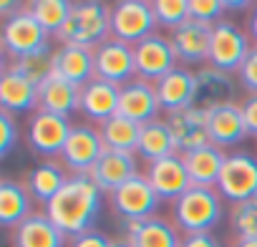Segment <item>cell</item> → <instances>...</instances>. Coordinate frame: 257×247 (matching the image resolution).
Listing matches in <instances>:
<instances>
[{
  "instance_id": "29",
  "label": "cell",
  "mask_w": 257,
  "mask_h": 247,
  "mask_svg": "<svg viewBox=\"0 0 257 247\" xmlns=\"http://www.w3.org/2000/svg\"><path fill=\"white\" fill-rule=\"evenodd\" d=\"M31 214H33V197L28 194L26 184H18L13 179L0 182V224L16 229Z\"/></svg>"
},
{
  "instance_id": "30",
  "label": "cell",
  "mask_w": 257,
  "mask_h": 247,
  "mask_svg": "<svg viewBox=\"0 0 257 247\" xmlns=\"http://www.w3.org/2000/svg\"><path fill=\"white\" fill-rule=\"evenodd\" d=\"M174 154H179V152H177V144H174V137L167 127V121L157 118V121L144 124L142 134H139L137 157H142L147 164H152V162H159V159H167Z\"/></svg>"
},
{
  "instance_id": "9",
  "label": "cell",
  "mask_w": 257,
  "mask_h": 247,
  "mask_svg": "<svg viewBox=\"0 0 257 247\" xmlns=\"http://www.w3.org/2000/svg\"><path fill=\"white\" fill-rule=\"evenodd\" d=\"M108 202H111V209L113 214L126 222V219H149V217H157L159 212V194L152 189L147 174H137L134 179H128L126 184H121L116 192L108 194Z\"/></svg>"
},
{
  "instance_id": "39",
  "label": "cell",
  "mask_w": 257,
  "mask_h": 247,
  "mask_svg": "<svg viewBox=\"0 0 257 247\" xmlns=\"http://www.w3.org/2000/svg\"><path fill=\"white\" fill-rule=\"evenodd\" d=\"M68 247H113V239L91 229L86 234H78V237H71L68 239Z\"/></svg>"
},
{
  "instance_id": "18",
  "label": "cell",
  "mask_w": 257,
  "mask_h": 247,
  "mask_svg": "<svg viewBox=\"0 0 257 247\" xmlns=\"http://www.w3.org/2000/svg\"><path fill=\"white\" fill-rule=\"evenodd\" d=\"M164 121H167V127L174 137V144H177L179 154H187V152H194V149L209 144L207 111H202L197 106H189V108L167 113Z\"/></svg>"
},
{
  "instance_id": "25",
  "label": "cell",
  "mask_w": 257,
  "mask_h": 247,
  "mask_svg": "<svg viewBox=\"0 0 257 247\" xmlns=\"http://www.w3.org/2000/svg\"><path fill=\"white\" fill-rule=\"evenodd\" d=\"M11 244L13 247H68V237L48 219L46 212H33L13 229Z\"/></svg>"
},
{
  "instance_id": "7",
  "label": "cell",
  "mask_w": 257,
  "mask_h": 247,
  "mask_svg": "<svg viewBox=\"0 0 257 247\" xmlns=\"http://www.w3.org/2000/svg\"><path fill=\"white\" fill-rule=\"evenodd\" d=\"M252 51V38L247 31H242L234 21L224 18L222 23H217L212 28V46H209V66L227 71V73H237L244 63V58Z\"/></svg>"
},
{
  "instance_id": "4",
  "label": "cell",
  "mask_w": 257,
  "mask_h": 247,
  "mask_svg": "<svg viewBox=\"0 0 257 247\" xmlns=\"http://www.w3.org/2000/svg\"><path fill=\"white\" fill-rule=\"evenodd\" d=\"M0 43L3 51L11 61L31 56V53H41V51H51V36L43 31V26L31 16L28 3L21 13H16L13 18L3 21V33H0Z\"/></svg>"
},
{
  "instance_id": "43",
  "label": "cell",
  "mask_w": 257,
  "mask_h": 247,
  "mask_svg": "<svg viewBox=\"0 0 257 247\" xmlns=\"http://www.w3.org/2000/svg\"><path fill=\"white\" fill-rule=\"evenodd\" d=\"M224 8H227V13L229 11H252V3H242V0H224Z\"/></svg>"
},
{
  "instance_id": "20",
  "label": "cell",
  "mask_w": 257,
  "mask_h": 247,
  "mask_svg": "<svg viewBox=\"0 0 257 247\" xmlns=\"http://www.w3.org/2000/svg\"><path fill=\"white\" fill-rule=\"evenodd\" d=\"M118 96H121V86L103 78H91L86 86H81V113L91 124L101 127L103 121L118 113Z\"/></svg>"
},
{
  "instance_id": "24",
  "label": "cell",
  "mask_w": 257,
  "mask_h": 247,
  "mask_svg": "<svg viewBox=\"0 0 257 247\" xmlns=\"http://www.w3.org/2000/svg\"><path fill=\"white\" fill-rule=\"evenodd\" d=\"M38 108L63 118L81 113V86L53 73L48 81L38 86Z\"/></svg>"
},
{
  "instance_id": "14",
  "label": "cell",
  "mask_w": 257,
  "mask_h": 247,
  "mask_svg": "<svg viewBox=\"0 0 257 247\" xmlns=\"http://www.w3.org/2000/svg\"><path fill=\"white\" fill-rule=\"evenodd\" d=\"M134 58H137V78H144V81H152V83H157L159 78H164L169 71H174L179 66L169 38H164L159 33L137 43Z\"/></svg>"
},
{
  "instance_id": "41",
  "label": "cell",
  "mask_w": 257,
  "mask_h": 247,
  "mask_svg": "<svg viewBox=\"0 0 257 247\" xmlns=\"http://www.w3.org/2000/svg\"><path fill=\"white\" fill-rule=\"evenodd\" d=\"M182 247H222V242L212 232H197V234H184Z\"/></svg>"
},
{
  "instance_id": "27",
  "label": "cell",
  "mask_w": 257,
  "mask_h": 247,
  "mask_svg": "<svg viewBox=\"0 0 257 247\" xmlns=\"http://www.w3.org/2000/svg\"><path fill=\"white\" fill-rule=\"evenodd\" d=\"M182 159H184V167H187L192 187H212V189H217L219 172H222L224 159H227V154L219 147L204 144V147H199L194 152L182 154Z\"/></svg>"
},
{
  "instance_id": "35",
  "label": "cell",
  "mask_w": 257,
  "mask_h": 247,
  "mask_svg": "<svg viewBox=\"0 0 257 247\" xmlns=\"http://www.w3.org/2000/svg\"><path fill=\"white\" fill-rule=\"evenodd\" d=\"M229 224L237 237H257V197L232 204Z\"/></svg>"
},
{
  "instance_id": "19",
  "label": "cell",
  "mask_w": 257,
  "mask_h": 247,
  "mask_svg": "<svg viewBox=\"0 0 257 247\" xmlns=\"http://www.w3.org/2000/svg\"><path fill=\"white\" fill-rule=\"evenodd\" d=\"M207 132H209V144L219 147L222 152L239 144L247 137L242 106L234 101V103H224L207 111Z\"/></svg>"
},
{
  "instance_id": "17",
  "label": "cell",
  "mask_w": 257,
  "mask_h": 247,
  "mask_svg": "<svg viewBox=\"0 0 257 247\" xmlns=\"http://www.w3.org/2000/svg\"><path fill=\"white\" fill-rule=\"evenodd\" d=\"M144 174H147L152 189L159 194L162 202H172L174 204L192 187L182 154H174V157H167V159H159V162L147 164V172Z\"/></svg>"
},
{
  "instance_id": "37",
  "label": "cell",
  "mask_w": 257,
  "mask_h": 247,
  "mask_svg": "<svg viewBox=\"0 0 257 247\" xmlns=\"http://www.w3.org/2000/svg\"><path fill=\"white\" fill-rule=\"evenodd\" d=\"M16 142H18V127L13 113L0 111V157H8Z\"/></svg>"
},
{
  "instance_id": "3",
  "label": "cell",
  "mask_w": 257,
  "mask_h": 247,
  "mask_svg": "<svg viewBox=\"0 0 257 247\" xmlns=\"http://www.w3.org/2000/svg\"><path fill=\"white\" fill-rule=\"evenodd\" d=\"M222 197L212 187H189L172 204V222L184 234L212 232L222 222Z\"/></svg>"
},
{
  "instance_id": "36",
  "label": "cell",
  "mask_w": 257,
  "mask_h": 247,
  "mask_svg": "<svg viewBox=\"0 0 257 247\" xmlns=\"http://www.w3.org/2000/svg\"><path fill=\"white\" fill-rule=\"evenodd\" d=\"M189 13L192 21L214 28L217 23L224 21L222 16L227 13V8H224V0H189Z\"/></svg>"
},
{
  "instance_id": "2",
  "label": "cell",
  "mask_w": 257,
  "mask_h": 247,
  "mask_svg": "<svg viewBox=\"0 0 257 247\" xmlns=\"http://www.w3.org/2000/svg\"><path fill=\"white\" fill-rule=\"evenodd\" d=\"M111 38V6L98 0H78L71 8V18L56 36L58 46H81L96 51Z\"/></svg>"
},
{
  "instance_id": "33",
  "label": "cell",
  "mask_w": 257,
  "mask_h": 247,
  "mask_svg": "<svg viewBox=\"0 0 257 247\" xmlns=\"http://www.w3.org/2000/svg\"><path fill=\"white\" fill-rule=\"evenodd\" d=\"M13 71H18L21 76H26L31 83L41 86L43 81H48L53 76V51H41V53H31L23 58H16L8 63Z\"/></svg>"
},
{
  "instance_id": "13",
  "label": "cell",
  "mask_w": 257,
  "mask_h": 247,
  "mask_svg": "<svg viewBox=\"0 0 257 247\" xmlns=\"http://www.w3.org/2000/svg\"><path fill=\"white\" fill-rule=\"evenodd\" d=\"M159 113H162V103H159V96H157V86L152 81L134 78V81L121 86L118 116L144 127L149 121H157Z\"/></svg>"
},
{
  "instance_id": "15",
  "label": "cell",
  "mask_w": 257,
  "mask_h": 247,
  "mask_svg": "<svg viewBox=\"0 0 257 247\" xmlns=\"http://www.w3.org/2000/svg\"><path fill=\"white\" fill-rule=\"evenodd\" d=\"M123 239L132 247H182V234L167 217L149 219H126L121 222Z\"/></svg>"
},
{
  "instance_id": "22",
  "label": "cell",
  "mask_w": 257,
  "mask_h": 247,
  "mask_svg": "<svg viewBox=\"0 0 257 247\" xmlns=\"http://www.w3.org/2000/svg\"><path fill=\"white\" fill-rule=\"evenodd\" d=\"M0 106L8 113H36L38 111V86L26 76L13 71L8 63L0 73Z\"/></svg>"
},
{
  "instance_id": "11",
  "label": "cell",
  "mask_w": 257,
  "mask_h": 247,
  "mask_svg": "<svg viewBox=\"0 0 257 247\" xmlns=\"http://www.w3.org/2000/svg\"><path fill=\"white\" fill-rule=\"evenodd\" d=\"M93 63H96V78L111 81L116 86H123L137 78V58H134V46L123 41L108 38L93 51Z\"/></svg>"
},
{
  "instance_id": "16",
  "label": "cell",
  "mask_w": 257,
  "mask_h": 247,
  "mask_svg": "<svg viewBox=\"0 0 257 247\" xmlns=\"http://www.w3.org/2000/svg\"><path fill=\"white\" fill-rule=\"evenodd\" d=\"M169 43L177 53L179 66H207L209 63V46H212V28L197 21H187L182 28L169 33Z\"/></svg>"
},
{
  "instance_id": "45",
  "label": "cell",
  "mask_w": 257,
  "mask_h": 247,
  "mask_svg": "<svg viewBox=\"0 0 257 247\" xmlns=\"http://www.w3.org/2000/svg\"><path fill=\"white\" fill-rule=\"evenodd\" d=\"M113 247H132V244H128V242L121 237V239H113Z\"/></svg>"
},
{
  "instance_id": "12",
  "label": "cell",
  "mask_w": 257,
  "mask_h": 247,
  "mask_svg": "<svg viewBox=\"0 0 257 247\" xmlns=\"http://www.w3.org/2000/svg\"><path fill=\"white\" fill-rule=\"evenodd\" d=\"M194 83H197V91H194V106L202 108V111H212L217 106H224V103H234L237 98V86L239 81L227 73V71H219L214 66H202L194 71Z\"/></svg>"
},
{
  "instance_id": "26",
  "label": "cell",
  "mask_w": 257,
  "mask_h": 247,
  "mask_svg": "<svg viewBox=\"0 0 257 247\" xmlns=\"http://www.w3.org/2000/svg\"><path fill=\"white\" fill-rule=\"evenodd\" d=\"M53 73L76 83L86 86L91 78H96V63L93 51L81 46H58L53 48Z\"/></svg>"
},
{
  "instance_id": "28",
  "label": "cell",
  "mask_w": 257,
  "mask_h": 247,
  "mask_svg": "<svg viewBox=\"0 0 257 247\" xmlns=\"http://www.w3.org/2000/svg\"><path fill=\"white\" fill-rule=\"evenodd\" d=\"M68 179H71V174L66 172V167H63L61 162L46 159V162L36 164V167L26 174L23 184H26L28 194L33 197V202H41V204L46 207V204L63 189V184H66Z\"/></svg>"
},
{
  "instance_id": "5",
  "label": "cell",
  "mask_w": 257,
  "mask_h": 247,
  "mask_svg": "<svg viewBox=\"0 0 257 247\" xmlns=\"http://www.w3.org/2000/svg\"><path fill=\"white\" fill-rule=\"evenodd\" d=\"M157 33V18L149 0H118L111 3V38L137 46Z\"/></svg>"
},
{
  "instance_id": "23",
  "label": "cell",
  "mask_w": 257,
  "mask_h": 247,
  "mask_svg": "<svg viewBox=\"0 0 257 247\" xmlns=\"http://www.w3.org/2000/svg\"><path fill=\"white\" fill-rule=\"evenodd\" d=\"M154 86H157V96H159V103H162L164 113H174V111L194 106L197 83H194V71L192 68L177 66L164 78H159Z\"/></svg>"
},
{
  "instance_id": "1",
  "label": "cell",
  "mask_w": 257,
  "mask_h": 247,
  "mask_svg": "<svg viewBox=\"0 0 257 247\" xmlns=\"http://www.w3.org/2000/svg\"><path fill=\"white\" fill-rule=\"evenodd\" d=\"M101 202L103 192L96 187V182L88 174H83V177H71L63 184V189L43 207V212L71 239L93 229L101 212Z\"/></svg>"
},
{
  "instance_id": "10",
  "label": "cell",
  "mask_w": 257,
  "mask_h": 247,
  "mask_svg": "<svg viewBox=\"0 0 257 247\" xmlns=\"http://www.w3.org/2000/svg\"><path fill=\"white\" fill-rule=\"evenodd\" d=\"M71 127H73L71 118H63V116H56V113L38 108L36 113H31L28 129H26V139H28L31 152L38 157H46V159L61 157L66 139L71 134Z\"/></svg>"
},
{
  "instance_id": "42",
  "label": "cell",
  "mask_w": 257,
  "mask_h": 247,
  "mask_svg": "<svg viewBox=\"0 0 257 247\" xmlns=\"http://www.w3.org/2000/svg\"><path fill=\"white\" fill-rule=\"evenodd\" d=\"M247 33L252 38V46H257V3L252 6V11L247 16Z\"/></svg>"
},
{
  "instance_id": "8",
  "label": "cell",
  "mask_w": 257,
  "mask_h": 247,
  "mask_svg": "<svg viewBox=\"0 0 257 247\" xmlns=\"http://www.w3.org/2000/svg\"><path fill=\"white\" fill-rule=\"evenodd\" d=\"M217 192L229 204L257 197V157L249 152H232L219 172Z\"/></svg>"
},
{
  "instance_id": "32",
  "label": "cell",
  "mask_w": 257,
  "mask_h": 247,
  "mask_svg": "<svg viewBox=\"0 0 257 247\" xmlns=\"http://www.w3.org/2000/svg\"><path fill=\"white\" fill-rule=\"evenodd\" d=\"M71 8L73 3H68V0H33V3H28V11L31 16L43 26V31L48 36H58L63 31V26L68 23L71 18Z\"/></svg>"
},
{
  "instance_id": "6",
  "label": "cell",
  "mask_w": 257,
  "mask_h": 247,
  "mask_svg": "<svg viewBox=\"0 0 257 247\" xmlns=\"http://www.w3.org/2000/svg\"><path fill=\"white\" fill-rule=\"evenodd\" d=\"M103 152L106 147L101 139V129H96L93 124H73L58 159L71 177H83L93 172Z\"/></svg>"
},
{
  "instance_id": "44",
  "label": "cell",
  "mask_w": 257,
  "mask_h": 247,
  "mask_svg": "<svg viewBox=\"0 0 257 247\" xmlns=\"http://www.w3.org/2000/svg\"><path fill=\"white\" fill-rule=\"evenodd\" d=\"M232 247H257V237H234Z\"/></svg>"
},
{
  "instance_id": "40",
  "label": "cell",
  "mask_w": 257,
  "mask_h": 247,
  "mask_svg": "<svg viewBox=\"0 0 257 247\" xmlns=\"http://www.w3.org/2000/svg\"><path fill=\"white\" fill-rule=\"evenodd\" d=\"M242 116H244V127L249 137H257V93H249L242 103Z\"/></svg>"
},
{
  "instance_id": "31",
  "label": "cell",
  "mask_w": 257,
  "mask_h": 247,
  "mask_svg": "<svg viewBox=\"0 0 257 247\" xmlns=\"http://www.w3.org/2000/svg\"><path fill=\"white\" fill-rule=\"evenodd\" d=\"M101 139H103V147L108 152H123V154H137L139 149V134H142V127L134 121H128L123 116H113L108 121L101 124Z\"/></svg>"
},
{
  "instance_id": "34",
  "label": "cell",
  "mask_w": 257,
  "mask_h": 247,
  "mask_svg": "<svg viewBox=\"0 0 257 247\" xmlns=\"http://www.w3.org/2000/svg\"><path fill=\"white\" fill-rule=\"evenodd\" d=\"M152 8H154L157 26L169 28V31H177L187 21H192L189 0H152Z\"/></svg>"
},
{
  "instance_id": "38",
  "label": "cell",
  "mask_w": 257,
  "mask_h": 247,
  "mask_svg": "<svg viewBox=\"0 0 257 247\" xmlns=\"http://www.w3.org/2000/svg\"><path fill=\"white\" fill-rule=\"evenodd\" d=\"M237 81L244 91L249 93H257V46H252L249 56L244 58L242 68L237 71Z\"/></svg>"
},
{
  "instance_id": "21",
  "label": "cell",
  "mask_w": 257,
  "mask_h": 247,
  "mask_svg": "<svg viewBox=\"0 0 257 247\" xmlns=\"http://www.w3.org/2000/svg\"><path fill=\"white\" fill-rule=\"evenodd\" d=\"M139 172V157L137 154H123V152H103V157L98 159V164L93 167V172L88 174L96 187L103 194L116 192L121 184H126L128 179H134Z\"/></svg>"
}]
</instances>
